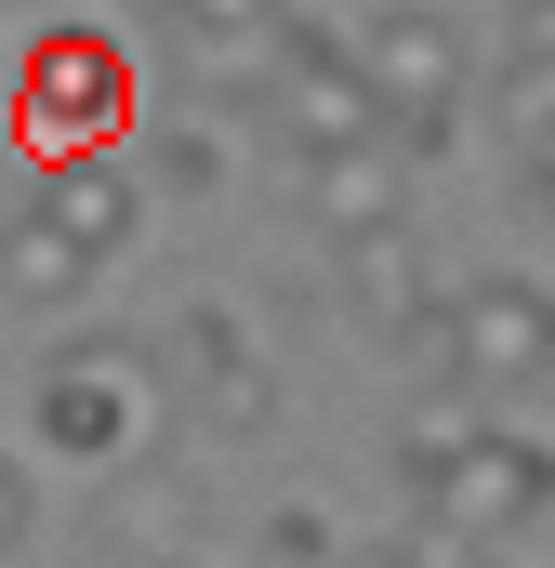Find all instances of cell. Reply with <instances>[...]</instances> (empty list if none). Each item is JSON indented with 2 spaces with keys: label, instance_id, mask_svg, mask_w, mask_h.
Segmentation results:
<instances>
[{
  "label": "cell",
  "instance_id": "6da1fadb",
  "mask_svg": "<svg viewBox=\"0 0 555 568\" xmlns=\"http://www.w3.org/2000/svg\"><path fill=\"white\" fill-rule=\"evenodd\" d=\"M159 410H172V384H159V357H145L133 331H93V344H67L53 371H40V397H27V424H40V449L53 463H133L145 436H159Z\"/></svg>",
  "mask_w": 555,
  "mask_h": 568
},
{
  "label": "cell",
  "instance_id": "7a4b0ae2",
  "mask_svg": "<svg viewBox=\"0 0 555 568\" xmlns=\"http://www.w3.org/2000/svg\"><path fill=\"white\" fill-rule=\"evenodd\" d=\"M13 106H27L40 172H53V159H120V120H133V53H120L107 27L53 13V27L27 40V80H13Z\"/></svg>",
  "mask_w": 555,
  "mask_h": 568
},
{
  "label": "cell",
  "instance_id": "3957f363",
  "mask_svg": "<svg viewBox=\"0 0 555 568\" xmlns=\"http://www.w3.org/2000/svg\"><path fill=\"white\" fill-rule=\"evenodd\" d=\"M357 80H371V106H384V145H397V159H436L476 67H463V27H450L436 0H384V27H357Z\"/></svg>",
  "mask_w": 555,
  "mask_h": 568
},
{
  "label": "cell",
  "instance_id": "277c9868",
  "mask_svg": "<svg viewBox=\"0 0 555 568\" xmlns=\"http://www.w3.org/2000/svg\"><path fill=\"white\" fill-rule=\"evenodd\" d=\"M411 503H423V529H436L450 556H490V542H516V529L555 503V449H543V436L476 424V436H463V449L411 489Z\"/></svg>",
  "mask_w": 555,
  "mask_h": 568
},
{
  "label": "cell",
  "instance_id": "5b68a950",
  "mask_svg": "<svg viewBox=\"0 0 555 568\" xmlns=\"http://www.w3.org/2000/svg\"><path fill=\"white\" fill-rule=\"evenodd\" d=\"M265 133L291 159H331V145H384V106H371V80H357V40H331V27H278V67H265Z\"/></svg>",
  "mask_w": 555,
  "mask_h": 568
},
{
  "label": "cell",
  "instance_id": "8992f818",
  "mask_svg": "<svg viewBox=\"0 0 555 568\" xmlns=\"http://www.w3.org/2000/svg\"><path fill=\"white\" fill-rule=\"evenodd\" d=\"M172 410L199 436H265L278 424V357L252 344L239 304H185L172 317Z\"/></svg>",
  "mask_w": 555,
  "mask_h": 568
},
{
  "label": "cell",
  "instance_id": "52a82bcc",
  "mask_svg": "<svg viewBox=\"0 0 555 568\" xmlns=\"http://www.w3.org/2000/svg\"><path fill=\"white\" fill-rule=\"evenodd\" d=\"M555 371V291L543 278H476L450 291V397H516Z\"/></svg>",
  "mask_w": 555,
  "mask_h": 568
},
{
  "label": "cell",
  "instance_id": "ba28073f",
  "mask_svg": "<svg viewBox=\"0 0 555 568\" xmlns=\"http://www.w3.org/2000/svg\"><path fill=\"white\" fill-rule=\"evenodd\" d=\"M331 291H344V317H357V331H384V344H411L423 317H436V278H423V239H411V225H384V239L331 252Z\"/></svg>",
  "mask_w": 555,
  "mask_h": 568
},
{
  "label": "cell",
  "instance_id": "9c48e42d",
  "mask_svg": "<svg viewBox=\"0 0 555 568\" xmlns=\"http://www.w3.org/2000/svg\"><path fill=\"white\" fill-rule=\"evenodd\" d=\"M397 145H331V159H304V225L331 239V252H357V239H384L397 225Z\"/></svg>",
  "mask_w": 555,
  "mask_h": 568
},
{
  "label": "cell",
  "instance_id": "30bf717a",
  "mask_svg": "<svg viewBox=\"0 0 555 568\" xmlns=\"http://www.w3.org/2000/svg\"><path fill=\"white\" fill-rule=\"evenodd\" d=\"M27 212H40V225H53L67 252H93V265H107V252H120V239L145 225V185L120 172V159H53Z\"/></svg>",
  "mask_w": 555,
  "mask_h": 568
},
{
  "label": "cell",
  "instance_id": "8fae6325",
  "mask_svg": "<svg viewBox=\"0 0 555 568\" xmlns=\"http://www.w3.org/2000/svg\"><path fill=\"white\" fill-rule=\"evenodd\" d=\"M93 278H107V265H93V252H67L40 212H13V225H0V304H40V317H53V304H80Z\"/></svg>",
  "mask_w": 555,
  "mask_h": 568
},
{
  "label": "cell",
  "instance_id": "7c38bea8",
  "mask_svg": "<svg viewBox=\"0 0 555 568\" xmlns=\"http://www.w3.org/2000/svg\"><path fill=\"white\" fill-rule=\"evenodd\" d=\"M159 27H172V40H199V53H252V40L291 27V0H159Z\"/></svg>",
  "mask_w": 555,
  "mask_h": 568
},
{
  "label": "cell",
  "instance_id": "4fadbf2b",
  "mask_svg": "<svg viewBox=\"0 0 555 568\" xmlns=\"http://www.w3.org/2000/svg\"><path fill=\"white\" fill-rule=\"evenodd\" d=\"M265 556H291V568H331L344 542H331V516H304V503H291V516H265Z\"/></svg>",
  "mask_w": 555,
  "mask_h": 568
},
{
  "label": "cell",
  "instance_id": "5bb4252c",
  "mask_svg": "<svg viewBox=\"0 0 555 568\" xmlns=\"http://www.w3.org/2000/svg\"><path fill=\"white\" fill-rule=\"evenodd\" d=\"M331 568H450V542L411 529V542H357V556H331Z\"/></svg>",
  "mask_w": 555,
  "mask_h": 568
},
{
  "label": "cell",
  "instance_id": "9a60e30c",
  "mask_svg": "<svg viewBox=\"0 0 555 568\" xmlns=\"http://www.w3.org/2000/svg\"><path fill=\"white\" fill-rule=\"evenodd\" d=\"M27 529H40V489H27V463H0V568H13Z\"/></svg>",
  "mask_w": 555,
  "mask_h": 568
},
{
  "label": "cell",
  "instance_id": "2e32d148",
  "mask_svg": "<svg viewBox=\"0 0 555 568\" xmlns=\"http://www.w3.org/2000/svg\"><path fill=\"white\" fill-rule=\"evenodd\" d=\"M516 199H529V212L555 225V145H516Z\"/></svg>",
  "mask_w": 555,
  "mask_h": 568
},
{
  "label": "cell",
  "instance_id": "e0dca14e",
  "mask_svg": "<svg viewBox=\"0 0 555 568\" xmlns=\"http://www.w3.org/2000/svg\"><path fill=\"white\" fill-rule=\"evenodd\" d=\"M516 53H543V67H555V0H516Z\"/></svg>",
  "mask_w": 555,
  "mask_h": 568
},
{
  "label": "cell",
  "instance_id": "ac0fdd59",
  "mask_svg": "<svg viewBox=\"0 0 555 568\" xmlns=\"http://www.w3.org/2000/svg\"><path fill=\"white\" fill-rule=\"evenodd\" d=\"M450 568H516V556H503V542H490V556H450Z\"/></svg>",
  "mask_w": 555,
  "mask_h": 568
},
{
  "label": "cell",
  "instance_id": "d6986e66",
  "mask_svg": "<svg viewBox=\"0 0 555 568\" xmlns=\"http://www.w3.org/2000/svg\"><path fill=\"white\" fill-rule=\"evenodd\" d=\"M40 13H67V0H40Z\"/></svg>",
  "mask_w": 555,
  "mask_h": 568
}]
</instances>
